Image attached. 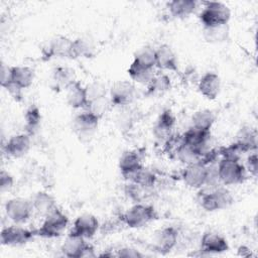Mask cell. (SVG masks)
Instances as JSON below:
<instances>
[{
    "mask_svg": "<svg viewBox=\"0 0 258 258\" xmlns=\"http://www.w3.org/2000/svg\"><path fill=\"white\" fill-rule=\"evenodd\" d=\"M241 152H248L256 150L257 148V133L255 129L245 126L240 129L234 142Z\"/></svg>",
    "mask_w": 258,
    "mask_h": 258,
    "instance_id": "cell-24",
    "label": "cell"
},
{
    "mask_svg": "<svg viewBox=\"0 0 258 258\" xmlns=\"http://www.w3.org/2000/svg\"><path fill=\"white\" fill-rule=\"evenodd\" d=\"M175 125V116L171 110H164L157 118L153 126V135L158 140L168 141L172 137V131Z\"/></svg>",
    "mask_w": 258,
    "mask_h": 258,
    "instance_id": "cell-19",
    "label": "cell"
},
{
    "mask_svg": "<svg viewBox=\"0 0 258 258\" xmlns=\"http://www.w3.org/2000/svg\"><path fill=\"white\" fill-rule=\"evenodd\" d=\"M157 219L158 214L153 206L140 203L132 206L121 217L123 224L129 228H141Z\"/></svg>",
    "mask_w": 258,
    "mask_h": 258,
    "instance_id": "cell-3",
    "label": "cell"
},
{
    "mask_svg": "<svg viewBox=\"0 0 258 258\" xmlns=\"http://www.w3.org/2000/svg\"><path fill=\"white\" fill-rule=\"evenodd\" d=\"M31 204L33 211L43 218L52 212L55 208H57L55 199L49 192L44 190L38 191L34 196Z\"/></svg>",
    "mask_w": 258,
    "mask_h": 258,
    "instance_id": "cell-23",
    "label": "cell"
},
{
    "mask_svg": "<svg viewBox=\"0 0 258 258\" xmlns=\"http://www.w3.org/2000/svg\"><path fill=\"white\" fill-rule=\"evenodd\" d=\"M238 255L239 256H243V257H249V256L252 255V252H251V250L248 247L240 246L238 248Z\"/></svg>",
    "mask_w": 258,
    "mask_h": 258,
    "instance_id": "cell-45",
    "label": "cell"
},
{
    "mask_svg": "<svg viewBox=\"0 0 258 258\" xmlns=\"http://www.w3.org/2000/svg\"><path fill=\"white\" fill-rule=\"evenodd\" d=\"M229 250V244L226 238L214 232H206L202 236L200 251L204 255H213L224 253Z\"/></svg>",
    "mask_w": 258,
    "mask_h": 258,
    "instance_id": "cell-16",
    "label": "cell"
},
{
    "mask_svg": "<svg viewBox=\"0 0 258 258\" xmlns=\"http://www.w3.org/2000/svg\"><path fill=\"white\" fill-rule=\"evenodd\" d=\"M68 224L69 218L67 215H64L58 208H55L44 217L41 226L34 230V234L35 236L42 238H56L63 233Z\"/></svg>",
    "mask_w": 258,
    "mask_h": 258,
    "instance_id": "cell-4",
    "label": "cell"
},
{
    "mask_svg": "<svg viewBox=\"0 0 258 258\" xmlns=\"http://www.w3.org/2000/svg\"><path fill=\"white\" fill-rule=\"evenodd\" d=\"M24 121H25V133L29 136L34 135L36 131L38 130L41 122V114L40 110L36 105H31L25 112L24 115Z\"/></svg>",
    "mask_w": 258,
    "mask_h": 258,
    "instance_id": "cell-32",
    "label": "cell"
},
{
    "mask_svg": "<svg viewBox=\"0 0 258 258\" xmlns=\"http://www.w3.org/2000/svg\"><path fill=\"white\" fill-rule=\"evenodd\" d=\"M203 34L206 41L211 43H219L228 39L229 26H217V27H203Z\"/></svg>",
    "mask_w": 258,
    "mask_h": 258,
    "instance_id": "cell-34",
    "label": "cell"
},
{
    "mask_svg": "<svg viewBox=\"0 0 258 258\" xmlns=\"http://www.w3.org/2000/svg\"><path fill=\"white\" fill-rule=\"evenodd\" d=\"M211 138V131H205L190 126L180 137L182 143L195 149L202 156L208 151L207 145Z\"/></svg>",
    "mask_w": 258,
    "mask_h": 258,
    "instance_id": "cell-14",
    "label": "cell"
},
{
    "mask_svg": "<svg viewBox=\"0 0 258 258\" xmlns=\"http://www.w3.org/2000/svg\"><path fill=\"white\" fill-rule=\"evenodd\" d=\"M198 7L195 0H172L167 3V9L174 18L183 19L192 14Z\"/></svg>",
    "mask_w": 258,
    "mask_h": 258,
    "instance_id": "cell-26",
    "label": "cell"
},
{
    "mask_svg": "<svg viewBox=\"0 0 258 258\" xmlns=\"http://www.w3.org/2000/svg\"><path fill=\"white\" fill-rule=\"evenodd\" d=\"M28 134L19 133L11 136L4 145L5 153L12 158H20L28 153L31 147V140Z\"/></svg>",
    "mask_w": 258,
    "mask_h": 258,
    "instance_id": "cell-17",
    "label": "cell"
},
{
    "mask_svg": "<svg viewBox=\"0 0 258 258\" xmlns=\"http://www.w3.org/2000/svg\"><path fill=\"white\" fill-rule=\"evenodd\" d=\"M136 97L135 86L129 81H118L109 91V99L112 106L124 108L132 104Z\"/></svg>",
    "mask_w": 258,
    "mask_h": 258,
    "instance_id": "cell-6",
    "label": "cell"
},
{
    "mask_svg": "<svg viewBox=\"0 0 258 258\" xmlns=\"http://www.w3.org/2000/svg\"><path fill=\"white\" fill-rule=\"evenodd\" d=\"M100 119L101 118L97 115L89 111L83 110V112L78 114L74 119V131L79 137H90L96 132L99 126Z\"/></svg>",
    "mask_w": 258,
    "mask_h": 258,
    "instance_id": "cell-13",
    "label": "cell"
},
{
    "mask_svg": "<svg viewBox=\"0 0 258 258\" xmlns=\"http://www.w3.org/2000/svg\"><path fill=\"white\" fill-rule=\"evenodd\" d=\"M10 79H11V67L2 62L1 63V80H0L1 87L4 88L10 82Z\"/></svg>",
    "mask_w": 258,
    "mask_h": 258,
    "instance_id": "cell-44",
    "label": "cell"
},
{
    "mask_svg": "<svg viewBox=\"0 0 258 258\" xmlns=\"http://www.w3.org/2000/svg\"><path fill=\"white\" fill-rule=\"evenodd\" d=\"M42 55L45 60L54 57L73 59V39L63 35L52 37L42 49Z\"/></svg>",
    "mask_w": 258,
    "mask_h": 258,
    "instance_id": "cell-9",
    "label": "cell"
},
{
    "mask_svg": "<svg viewBox=\"0 0 258 258\" xmlns=\"http://www.w3.org/2000/svg\"><path fill=\"white\" fill-rule=\"evenodd\" d=\"M67 103L73 109H85L88 105L89 99L87 89L79 81L74 82L66 90Z\"/></svg>",
    "mask_w": 258,
    "mask_h": 258,
    "instance_id": "cell-21",
    "label": "cell"
},
{
    "mask_svg": "<svg viewBox=\"0 0 258 258\" xmlns=\"http://www.w3.org/2000/svg\"><path fill=\"white\" fill-rule=\"evenodd\" d=\"M231 18L230 8L222 2H206L203 10L199 14V19L203 27H217L228 25Z\"/></svg>",
    "mask_w": 258,
    "mask_h": 258,
    "instance_id": "cell-2",
    "label": "cell"
},
{
    "mask_svg": "<svg viewBox=\"0 0 258 258\" xmlns=\"http://www.w3.org/2000/svg\"><path fill=\"white\" fill-rule=\"evenodd\" d=\"M86 89H87L89 101L99 99V98H104L107 95L106 86L99 82H94V83L88 85L86 87Z\"/></svg>",
    "mask_w": 258,
    "mask_h": 258,
    "instance_id": "cell-38",
    "label": "cell"
},
{
    "mask_svg": "<svg viewBox=\"0 0 258 258\" xmlns=\"http://www.w3.org/2000/svg\"><path fill=\"white\" fill-rule=\"evenodd\" d=\"M176 154L178 159L187 164H191V163H197V162H201L202 160V155L200 153H198L195 149H192L191 147L187 146L186 144L182 143L181 140L176 148Z\"/></svg>",
    "mask_w": 258,
    "mask_h": 258,
    "instance_id": "cell-36",
    "label": "cell"
},
{
    "mask_svg": "<svg viewBox=\"0 0 258 258\" xmlns=\"http://www.w3.org/2000/svg\"><path fill=\"white\" fill-rule=\"evenodd\" d=\"M155 68L162 71L179 72L176 54L168 44L164 43L155 48Z\"/></svg>",
    "mask_w": 258,
    "mask_h": 258,
    "instance_id": "cell-18",
    "label": "cell"
},
{
    "mask_svg": "<svg viewBox=\"0 0 258 258\" xmlns=\"http://www.w3.org/2000/svg\"><path fill=\"white\" fill-rule=\"evenodd\" d=\"M100 224L98 219L91 214H84L79 216L73 224L69 234L79 236L85 239L92 238L99 230Z\"/></svg>",
    "mask_w": 258,
    "mask_h": 258,
    "instance_id": "cell-15",
    "label": "cell"
},
{
    "mask_svg": "<svg viewBox=\"0 0 258 258\" xmlns=\"http://www.w3.org/2000/svg\"><path fill=\"white\" fill-rule=\"evenodd\" d=\"M111 106H112V104H111L110 99L107 97H104V98H99V99L89 101L87 107L84 110L89 111V112L97 115L98 117L102 118L104 116V114H106V112L110 109Z\"/></svg>",
    "mask_w": 258,
    "mask_h": 258,
    "instance_id": "cell-37",
    "label": "cell"
},
{
    "mask_svg": "<svg viewBox=\"0 0 258 258\" xmlns=\"http://www.w3.org/2000/svg\"><path fill=\"white\" fill-rule=\"evenodd\" d=\"M170 88H171L170 78L163 73H159V74L155 73V75L147 85L148 94H152V95L163 94L169 91Z\"/></svg>",
    "mask_w": 258,
    "mask_h": 258,
    "instance_id": "cell-33",
    "label": "cell"
},
{
    "mask_svg": "<svg viewBox=\"0 0 258 258\" xmlns=\"http://www.w3.org/2000/svg\"><path fill=\"white\" fill-rule=\"evenodd\" d=\"M76 81L75 71L71 68L59 66L52 72V82L57 89L67 90V88Z\"/></svg>",
    "mask_w": 258,
    "mask_h": 258,
    "instance_id": "cell-28",
    "label": "cell"
},
{
    "mask_svg": "<svg viewBox=\"0 0 258 258\" xmlns=\"http://www.w3.org/2000/svg\"><path fill=\"white\" fill-rule=\"evenodd\" d=\"M133 60L143 67L154 69L155 68V48L149 45L140 47L135 52Z\"/></svg>",
    "mask_w": 258,
    "mask_h": 258,
    "instance_id": "cell-35",
    "label": "cell"
},
{
    "mask_svg": "<svg viewBox=\"0 0 258 258\" xmlns=\"http://www.w3.org/2000/svg\"><path fill=\"white\" fill-rule=\"evenodd\" d=\"M141 166H143V164L141 162L140 154L134 150L125 151L119 159V169L126 180H128Z\"/></svg>",
    "mask_w": 258,
    "mask_h": 258,
    "instance_id": "cell-22",
    "label": "cell"
},
{
    "mask_svg": "<svg viewBox=\"0 0 258 258\" xmlns=\"http://www.w3.org/2000/svg\"><path fill=\"white\" fill-rule=\"evenodd\" d=\"M4 209L7 218L15 224L26 223L33 211L31 202L23 198H13L8 200Z\"/></svg>",
    "mask_w": 258,
    "mask_h": 258,
    "instance_id": "cell-7",
    "label": "cell"
},
{
    "mask_svg": "<svg viewBox=\"0 0 258 258\" xmlns=\"http://www.w3.org/2000/svg\"><path fill=\"white\" fill-rule=\"evenodd\" d=\"M184 183L192 188H201L207 185L209 179V165L202 162L187 164L181 173Z\"/></svg>",
    "mask_w": 258,
    "mask_h": 258,
    "instance_id": "cell-10",
    "label": "cell"
},
{
    "mask_svg": "<svg viewBox=\"0 0 258 258\" xmlns=\"http://www.w3.org/2000/svg\"><path fill=\"white\" fill-rule=\"evenodd\" d=\"M234 202V198L229 189L223 186L202 192L200 196V204L207 212H216L230 207Z\"/></svg>",
    "mask_w": 258,
    "mask_h": 258,
    "instance_id": "cell-5",
    "label": "cell"
},
{
    "mask_svg": "<svg viewBox=\"0 0 258 258\" xmlns=\"http://www.w3.org/2000/svg\"><path fill=\"white\" fill-rule=\"evenodd\" d=\"M60 251L63 256L70 258L81 257H93L95 256L94 247L86 242L85 238L69 234L63 244L60 247Z\"/></svg>",
    "mask_w": 258,
    "mask_h": 258,
    "instance_id": "cell-8",
    "label": "cell"
},
{
    "mask_svg": "<svg viewBox=\"0 0 258 258\" xmlns=\"http://www.w3.org/2000/svg\"><path fill=\"white\" fill-rule=\"evenodd\" d=\"M117 256L119 257H129V258H137V257H142L143 254L140 253L138 250L130 247H124L118 250Z\"/></svg>",
    "mask_w": 258,
    "mask_h": 258,
    "instance_id": "cell-43",
    "label": "cell"
},
{
    "mask_svg": "<svg viewBox=\"0 0 258 258\" xmlns=\"http://www.w3.org/2000/svg\"><path fill=\"white\" fill-rule=\"evenodd\" d=\"M34 80V71L25 66L11 67V79L9 83H13L22 90L29 88ZM8 83V84H9ZM7 84V85H8Z\"/></svg>",
    "mask_w": 258,
    "mask_h": 258,
    "instance_id": "cell-25",
    "label": "cell"
},
{
    "mask_svg": "<svg viewBox=\"0 0 258 258\" xmlns=\"http://www.w3.org/2000/svg\"><path fill=\"white\" fill-rule=\"evenodd\" d=\"M4 89L10 94V96L16 101V102H21L22 100V89L19 88L18 86H16L13 83H9L8 85H6L4 87Z\"/></svg>",
    "mask_w": 258,
    "mask_h": 258,
    "instance_id": "cell-41",
    "label": "cell"
},
{
    "mask_svg": "<svg viewBox=\"0 0 258 258\" xmlns=\"http://www.w3.org/2000/svg\"><path fill=\"white\" fill-rule=\"evenodd\" d=\"M127 72L132 81L138 84H143V85H148V83L151 81V79L155 75L154 69L143 67L134 60H132Z\"/></svg>",
    "mask_w": 258,
    "mask_h": 258,
    "instance_id": "cell-29",
    "label": "cell"
},
{
    "mask_svg": "<svg viewBox=\"0 0 258 258\" xmlns=\"http://www.w3.org/2000/svg\"><path fill=\"white\" fill-rule=\"evenodd\" d=\"M198 89L205 98L215 100L221 90V79L216 73L208 72L200 79Z\"/></svg>",
    "mask_w": 258,
    "mask_h": 258,
    "instance_id": "cell-20",
    "label": "cell"
},
{
    "mask_svg": "<svg viewBox=\"0 0 258 258\" xmlns=\"http://www.w3.org/2000/svg\"><path fill=\"white\" fill-rule=\"evenodd\" d=\"M14 178L13 176L6 170L2 169L0 172V188L1 191H7L13 187Z\"/></svg>",
    "mask_w": 258,
    "mask_h": 258,
    "instance_id": "cell-40",
    "label": "cell"
},
{
    "mask_svg": "<svg viewBox=\"0 0 258 258\" xmlns=\"http://www.w3.org/2000/svg\"><path fill=\"white\" fill-rule=\"evenodd\" d=\"M96 44L89 37H78L73 39V59L78 57L91 58L96 54Z\"/></svg>",
    "mask_w": 258,
    "mask_h": 258,
    "instance_id": "cell-27",
    "label": "cell"
},
{
    "mask_svg": "<svg viewBox=\"0 0 258 258\" xmlns=\"http://www.w3.org/2000/svg\"><path fill=\"white\" fill-rule=\"evenodd\" d=\"M156 180H157V177L155 173L145 166H141L128 179V181L134 182L146 189L153 187V185L156 183Z\"/></svg>",
    "mask_w": 258,
    "mask_h": 258,
    "instance_id": "cell-30",
    "label": "cell"
},
{
    "mask_svg": "<svg viewBox=\"0 0 258 258\" xmlns=\"http://www.w3.org/2000/svg\"><path fill=\"white\" fill-rule=\"evenodd\" d=\"M215 115L209 109H203L195 112L191 116V126L201 130L211 131L215 123Z\"/></svg>",
    "mask_w": 258,
    "mask_h": 258,
    "instance_id": "cell-31",
    "label": "cell"
},
{
    "mask_svg": "<svg viewBox=\"0 0 258 258\" xmlns=\"http://www.w3.org/2000/svg\"><path fill=\"white\" fill-rule=\"evenodd\" d=\"M247 171H249L253 176L257 175V171H258V158H257V154L254 152L252 154L249 155V157L247 158Z\"/></svg>",
    "mask_w": 258,
    "mask_h": 258,
    "instance_id": "cell-42",
    "label": "cell"
},
{
    "mask_svg": "<svg viewBox=\"0 0 258 258\" xmlns=\"http://www.w3.org/2000/svg\"><path fill=\"white\" fill-rule=\"evenodd\" d=\"M178 240V231L172 227H164L155 232L153 236V248L160 254H167L170 252Z\"/></svg>",
    "mask_w": 258,
    "mask_h": 258,
    "instance_id": "cell-12",
    "label": "cell"
},
{
    "mask_svg": "<svg viewBox=\"0 0 258 258\" xmlns=\"http://www.w3.org/2000/svg\"><path fill=\"white\" fill-rule=\"evenodd\" d=\"M143 189H146V188L141 187L140 185L129 181V183L126 184L125 192L131 200H133L135 202H139L142 199V190Z\"/></svg>",
    "mask_w": 258,
    "mask_h": 258,
    "instance_id": "cell-39",
    "label": "cell"
},
{
    "mask_svg": "<svg viewBox=\"0 0 258 258\" xmlns=\"http://www.w3.org/2000/svg\"><path fill=\"white\" fill-rule=\"evenodd\" d=\"M34 236V230H28L20 226H9L1 231V244L12 247L21 246L28 243Z\"/></svg>",
    "mask_w": 258,
    "mask_h": 258,
    "instance_id": "cell-11",
    "label": "cell"
},
{
    "mask_svg": "<svg viewBox=\"0 0 258 258\" xmlns=\"http://www.w3.org/2000/svg\"><path fill=\"white\" fill-rule=\"evenodd\" d=\"M217 175L224 185H234L245 181L247 170L239 159L223 157L218 163Z\"/></svg>",
    "mask_w": 258,
    "mask_h": 258,
    "instance_id": "cell-1",
    "label": "cell"
}]
</instances>
